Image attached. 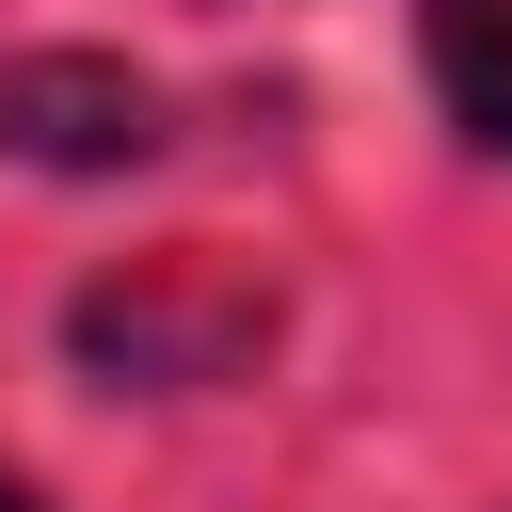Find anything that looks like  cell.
Instances as JSON below:
<instances>
[{"label":"cell","instance_id":"6da1fadb","mask_svg":"<svg viewBox=\"0 0 512 512\" xmlns=\"http://www.w3.org/2000/svg\"><path fill=\"white\" fill-rule=\"evenodd\" d=\"M0 144L16 160H144L160 144V96L112 80V64H16L0 80Z\"/></svg>","mask_w":512,"mask_h":512},{"label":"cell","instance_id":"7a4b0ae2","mask_svg":"<svg viewBox=\"0 0 512 512\" xmlns=\"http://www.w3.org/2000/svg\"><path fill=\"white\" fill-rule=\"evenodd\" d=\"M432 96L464 144L512 160V0H432Z\"/></svg>","mask_w":512,"mask_h":512},{"label":"cell","instance_id":"3957f363","mask_svg":"<svg viewBox=\"0 0 512 512\" xmlns=\"http://www.w3.org/2000/svg\"><path fill=\"white\" fill-rule=\"evenodd\" d=\"M0 512H32V496H16V480H0Z\"/></svg>","mask_w":512,"mask_h":512}]
</instances>
